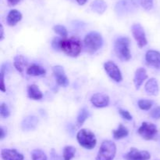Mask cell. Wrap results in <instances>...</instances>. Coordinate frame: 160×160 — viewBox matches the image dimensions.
<instances>
[{
  "label": "cell",
  "mask_w": 160,
  "mask_h": 160,
  "mask_svg": "<svg viewBox=\"0 0 160 160\" xmlns=\"http://www.w3.org/2000/svg\"><path fill=\"white\" fill-rule=\"evenodd\" d=\"M59 47L60 50L67 56L77 57L81 53L82 45L78 38L71 37L69 39H61Z\"/></svg>",
  "instance_id": "6da1fadb"
},
{
  "label": "cell",
  "mask_w": 160,
  "mask_h": 160,
  "mask_svg": "<svg viewBox=\"0 0 160 160\" xmlns=\"http://www.w3.org/2000/svg\"><path fill=\"white\" fill-rule=\"evenodd\" d=\"M130 39L128 37H120L116 40L114 44V50L117 57L123 61H128L131 58L130 51Z\"/></svg>",
  "instance_id": "7a4b0ae2"
},
{
  "label": "cell",
  "mask_w": 160,
  "mask_h": 160,
  "mask_svg": "<svg viewBox=\"0 0 160 160\" xmlns=\"http://www.w3.org/2000/svg\"><path fill=\"white\" fill-rule=\"evenodd\" d=\"M84 42L86 51L89 53H95L102 46L103 39L99 33L92 31L85 36Z\"/></svg>",
  "instance_id": "3957f363"
},
{
  "label": "cell",
  "mask_w": 160,
  "mask_h": 160,
  "mask_svg": "<svg viewBox=\"0 0 160 160\" xmlns=\"http://www.w3.org/2000/svg\"><path fill=\"white\" fill-rule=\"evenodd\" d=\"M77 139L81 147L86 149H93L97 143L95 135L88 129H82L77 134Z\"/></svg>",
  "instance_id": "277c9868"
},
{
  "label": "cell",
  "mask_w": 160,
  "mask_h": 160,
  "mask_svg": "<svg viewBox=\"0 0 160 160\" xmlns=\"http://www.w3.org/2000/svg\"><path fill=\"white\" fill-rule=\"evenodd\" d=\"M117 153V146L111 141H104L98 150L96 160H113Z\"/></svg>",
  "instance_id": "5b68a950"
},
{
  "label": "cell",
  "mask_w": 160,
  "mask_h": 160,
  "mask_svg": "<svg viewBox=\"0 0 160 160\" xmlns=\"http://www.w3.org/2000/svg\"><path fill=\"white\" fill-rule=\"evenodd\" d=\"M138 134L142 136L143 139L146 140V141H150V140H153L155 136L157 134V127L155 124L151 123V122H142V125L139 127Z\"/></svg>",
  "instance_id": "8992f818"
},
{
  "label": "cell",
  "mask_w": 160,
  "mask_h": 160,
  "mask_svg": "<svg viewBox=\"0 0 160 160\" xmlns=\"http://www.w3.org/2000/svg\"><path fill=\"white\" fill-rule=\"evenodd\" d=\"M138 7V0H120L116 6V11L118 15H124L133 12Z\"/></svg>",
  "instance_id": "52a82bcc"
},
{
  "label": "cell",
  "mask_w": 160,
  "mask_h": 160,
  "mask_svg": "<svg viewBox=\"0 0 160 160\" xmlns=\"http://www.w3.org/2000/svg\"><path fill=\"white\" fill-rule=\"evenodd\" d=\"M131 31H132L133 36L135 39L136 42L140 48H143L147 45L148 42H147L146 36H145V30L140 24H133L132 28H131Z\"/></svg>",
  "instance_id": "ba28073f"
},
{
  "label": "cell",
  "mask_w": 160,
  "mask_h": 160,
  "mask_svg": "<svg viewBox=\"0 0 160 160\" xmlns=\"http://www.w3.org/2000/svg\"><path fill=\"white\" fill-rule=\"evenodd\" d=\"M104 69L107 75L117 83H120L123 79V76L118 66L112 61H107L104 64Z\"/></svg>",
  "instance_id": "9c48e42d"
},
{
  "label": "cell",
  "mask_w": 160,
  "mask_h": 160,
  "mask_svg": "<svg viewBox=\"0 0 160 160\" xmlns=\"http://www.w3.org/2000/svg\"><path fill=\"white\" fill-rule=\"evenodd\" d=\"M151 155L147 151H139L135 147H131V150L124 155L126 160H149Z\"/></svg>",
  "instance_id": "30bf717a"
},
{
  "label": "cell",
  "mask_w": 160,
  "mask_h": 160,
  "mask_svg": "<svg viewBox=\"0 0 160 160\" xmlns=\"http://www.w3.org/2000/svg\"><path fill=\"white\" fill-rule=\"evenodd\" d=\"M52 72L56 78V83L58 85L63 87H67L69 85V79L67 76L66 75L64 69L62 66L56 65L52 67Z\"/></svg>",
  "instance_id": "8fae6325"
},
{
  "label": "cell",
  "mask_w": 160,
  "mask_h": 160,
  "mask_svg": "<svg viewBox=\"0 0 160 160\" xmlns=\"http://www.w3.org/2000/svg\"><path fill=\"white\" fill-rule=\"evenodd\" d=\"M91 102L96 108H105L109 104V97L106 94L98 93L91 97Z\"/></svg>",
  "instance_id": "7c38bea8"
},
{
  "label": "cell",
  "mask_w": 160,
  "mask_h": 160,
  "mask_svg": "<svg viewBox=\"0 0 160 160\" xmlns=\"http://www.w3.org/2000/svg\"><path fill=\"white\" fill-rule=\"evenodd\" d=\"M145 60L148 65L159 68L160 67V53L156 50H148L145 54Z\"/></svg>",
  "instance_id": "4fadbf2b"
},
{
  "label": "cell",
  "mask_w": 160,
  "mask_h": 160,
  "mask_svg": "<svg viewBox=\"0 0 160 160\" xmlns=\"http://www.w3.org/2000/svg\"><path fill=\"white\" fill-rule=\"evenodd\" d=\"M1 156L3 160H23V155L16 149H2Z\"/></svg>",
  "instance_id": "5bb4252c"
},
{
  "label": "cell",
  "mask_w": 160,
  "mask_h": 160,
  "mask_svg": "<svg viewBox=\"0 0 160 160\" xmlns=\"http://www.w3.org/2000/svg\"><path fill=\"white\" fill-rule=\"evenodd\" d=\"M145 89L148 95H152V96L158 95L159 91V84H158L157 80L154 78H150L149 80H148L147 83H145Z\"/></svg>",
  "instance_id": "9a60e30c"
},
{
  "label": "cell",
  "mask_w": 160,
  "mask_h": 160,
  "mask_svg": "<svg viewBox=\"0 0 160 160\" xmlns=\"http://www.w3.org/2000/svg\"><path fill=\"white\" fill-rule=\"evenodd\" d=\"M148 78V75H147L146 70L143 67H140V68H138L136 70L135 74H134V85H135L136 89H138L141 87V86L142 85V83H144L146 78Z\"/></svg>",
  "instance_id": "2e32d148"
},
{
  "label": "cell",
  "mask_w": 160,
  "mask_h": 160,
  "mask_svg": "<svg viewBox=\"0 0 160 160\" xmlns=\"http://www.w3.org/2000/svg\"><path fill=\"white\" fill-rule=\"evenodd\" d=\"M38 119L35 116H28L21 122V128L23 130H33L36 128Z\"/></svg>",
  "instance_id": "e0dca14e"
},
{
  "label": "cell",
  "mask_w": 160,
  "mask_h": 160,
  "mask_svg": "<svg viewBox=\"0 0 160 160\" xmlns=\"http://www.w3.org/2000/svg\"><path fill=\"white\" fill-rule=\"evenodd\" d=\"M22 19V14L17 9H12L9 11L6 17V22L9 26H15Z\"/></svg>",
  "instance_id": "ac0fdd59"
},
{
  "label": "cell",
  "mask_w": 160,
  "mask_h": 160,
  "mask_svg": "<svg viewBox=\"0 0 160 160\" xmlns=\"http://www.w3.org/2000/svg\"><path fill=\"white\" fill-rule=\"evenodd\" d=\"M28 97L32 100H41L43 97V94H42V91L38 88V86L36 85H30L28 87Z\"/></svg>",
  "instance_id": "d6986e66"
},
{
  "label": "cell",
  "mask_w": 160,
  "mask_h": 160,
  "mask_svg": "<svg viewBox=\"0 0 160 160\" xmlns=\"http://www.w3.org/2000/svg\"><path fill=\"white\" fill-rule=\"evenodd\" d=\"M27 74L31 75V76H42V75H45L46 74V70L42 66L34 64L28 67Z\"/></svg>",
  "instance_id": "ffe728a7"
},
{
  "label": "cell",
  "mask_w": 160,
  "mask_h": 160,
  "mask_svg": "<svg viewBox=\"0 0 160 160\" xmlns=\"http://www.w3.org/2000/svg\"><path fill=\"white\" fill-rule=\"evenodd\" d=\"M91 8L94 12L98 14H102L106 10L107 5L104 0H95L91 4Z\"/></svg>",
  "instance_id": "44dd1931"
},
{
  "label": "cell",
  "mask_w": 160,
  "mask_h": 160,
  "mask_svg": "<svg viewBox=\"0 0 160 160\" xmlns=\"http://www.w3.org/2000/svg\"><path fill=\"white\" fill-rule=\"evenodd\" d=\"M128 134H129V131H128V128L125 127L123 124H120L117 129L112 131V135H113L114 139L116 140H120L128 136Z\"/></svg>",
  "instance_id": "7402d4cb"
},
{
  "label": "cell",
  "mask_w": 160,
  "mask_h": 160,
  "mask_svg": "<svg viewBox=\"0 0 160 160\" xmlns=\"http://www.w3.org/2000/svg\"><path fill=\"white\" fill-rule=\"evenodd\" d=\"M14 67L20 73H23L24 67L27 65V61L22 55H17L14 57Z\"/></svg>",
  "instance_id": "603a6c76"
},
{
  "label": "cell",
  "mask_w": 160,
  "mask_h": 160,
  "mask_svg": "<svg viewBox=\"0 0 160 160\" xmlns=\"http://www.w3.org/2000/svg\"><path fill=\"white\" fill-rule=\"evenodd\" d=\"M76 153V148L73 146H66L63 149V156L64 160H71L75 156Z\"/></svg>",
  "instance_id": "cb8c5ba5"
},
{
  "label": "cell",
  "mask_w": 160,
  "mask_h": 160,
  "mask_svg": "<svg viewBox=\"0 0 160 160\" xmlns=\"http://www.w3.org/2000/svg\"><path fill=\"white\" fill-rule=\"evenodd\" d=\"M31 158H32V160H48L45 152L40 149L33 150L31 152Z\"/></svg>",
  "instance_id": "d4e9b609"
},
{
  "label": "cell",
  "mask_w": 160,
  "mask_h": 160,
  "mask_svg": "<svg viewBox=\"0 0 160 160\" xmlns=\"http://www.w3.org/2000/svg\"><path fill=\"white\" fill-rule=\"evenodd\" d=\"M89 113L86 108H82V109L80 111L79 114L78 115V119H77V122H78V125H81L84 122H85L86 119L88 118Z\"/></svg>",
  "instance_id": "484cf974"
},
{
  "label": "cell",
  "mask_w": 160,
  "mask_h": 160,
  "mask_svg": "<svg viewBox=\"0 0 160 160\" xmlns=\"http://www.w3.org/2000/svg\"><path fill=\"white\" fill-rule=\"evenodd\" d=\"M138 107L142 110H144V111H148V110L151 109V108L152 107L153 102L149 100L142 99V100H138Z\"/></svg>",
  "instance_id": "4316f807"
},
{
  "label": "cell",
  "mask_w": 160,
  "mask_h": 160,
  "mask_svg": "<svg viewBox=\"0 0 160 160\" xmlns=\"http://www.w3.org/2000/svg\"><path fill=\"white\" fill-rule=\"evenodd\" d=\"M53 31H54L55 33H56L57 35H59L62 36V37L63 38H67V36L68 35V32H67V28L64 26H62V25H55V26L53 27Z\"/></svg>",
  "instance_id": "83f0119b"
},
{
  "label": "cell",
  "mask_w": 160,
  "mask_h": 160,
  "mask_svg": "<svg viewBox=\"0 0 160 160\" xmlns=\"http://www.w3.org/2000/svg\"><path fill=\"white\" fill-rule=\"evenodd\" d=\"M9 115H10V111H9L7 104L5 103H2L1 106H0V115L2 118H8Z\"/></svg>",
  "instance_id": "f1b7e54d"
},
{
  "label": "cell",
  "mask_w": 160,
  "mask_h": 160,
  "mask_svg": "<svg viewBox=\"0 0 160 160\" xmlns=\"http://www.w3.org/2000/svg\"><path fill=\"white\" fill-rule=\"evenodd\" d=\"M140 3L145 10H150L153 7V0H140Z\"/></svg>",
  "instance_id": "f546056e"
},
{
  "label": "cell",
  "mask_w": 160,
  "mask_h": 160,
  "mask_svg": "<svg viewBox=\"0 0 160 160\" xmlns=\"http://www.w3.org/2000/svg\"><path fill=\"white\" fill-rule=\"evenodd\" d=\"M150 116L155 119H160V107L158 106L155 108L150 113Z\"/></svg>",
  "instance_id": "4dcf8cb0"
},
{
  "label": "cell",
  "mask_w": 160,
  "mask_h": 160,
  "mask_svg": "<svg viewBox=\"0 0 160 160\" xmlns=\"http://www.w3.org/2000/svg\"><path fill=\"white\" fill-rule=\"evenodd\" d=\"M119 113H120V115L123 118V119H127V120H131V119H132V116H131V115L130 114L129 111H126V110H123V109H121V108H120V109H119Z\"/></svg>",
  "instance_id": "1f68e13d"
},
{
  "label": "cell",
  "mask_w": 160,
  "mask_h": 160,
  "mask_svg": "<svg viewBox=\"0 0 160 160\" xmlns=\"http://www.w3.org/2000/svg\"><path fill=\"white\" fill-rule=\"evenodd\" d=\"M4 75H5V67L4 66H2L1 68V86L0 89L2 92H6V86H5V82H4Z\"/></svg>",
  "instance_id": "d6a6232c"
},
{
  "label": "cell",
  "mask_w": 160,
  "mask_h": 160,
  "mask_svg": "<svg viewBox=\"0 0 160 160\" xmlns=\"http://www.w3.org/2000/svg\"><path fill=\"white\" fill-rule=\"evenodd\" d=\"M60 41L61 39H59V38H55V39L52 40V47L55 49V50H60V47H59V45H60Z\"/></svg>",
  "instance_id": "836d02e7"
},
{
  "label": "cell",
  "mask_w": 160,
  "mask_h": 160,
  "mask_svg": "<svg viewBox=\"0 0 160 160\" xmlns=\"http://www.w3.org/2000/svg\"><path fill=\"white\" fill-rule=\"evenodd\" d=\"M21 0H7V3L9 4V6H16L17 4H18Z\"/></svg>",
  "instance_id": "e575fe53"
},
{
  "label": "cell",
  "mask_w": 160,
  "mask_h": 160,
  "mask_svg": "<svg viewBox=\"0 0 160 160\" xmlns=\"http://www.w3.org/2000/svg\"><path fill=\"white\" fill-rule=\"evenodd\" d=\"M0 132H1V135H0V139L2 140L5 136H6V130L3 128L2 126L0 128Z\"/></svg>",
  "instance_id": "d590c367"
},
{
  "label": "cell",
  "mask_w": 160,
  "mask_h": 160,
  "mask_svg": "<svg viewBox=\"0 0 160 160\" xmlns=\"http://www.w3.org/2000/svg\"><path fill=\"white\" fill-rule=\"evenodd\" d=\"M0 31H1V35H0V40H2L4 39V29H3V26L1 24V28H0Z\"/></svg>",
  "instance_id": "8d00e7d4"
},
{
  "label": "cell",
  "mask_w": 160,
  "mask_h": 160,
  "mask_svg": "<svg viewBox=\"0 0 160 160\" xmlns=\"http://www.w3.org/2000/svg\"><path fill=\"white\" fill-rule=\"evenodd\" d=\"M76 1L78 4L81 5V6H83V5H84L86 3H87L88 0H76Z\"/></svg>",
  "instance_id": "74e56055"
}]
</instances>
